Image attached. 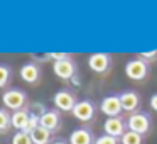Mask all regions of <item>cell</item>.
I'll use <instances>...</instances> for the list:
<instances>
[{
    "mask_svg": "<svg viewBox=\"0 0 157 144\" xmlns=\"http://www.w3.org/2000/svg\"><path fill=\"white\" fill-rule=\"evenodd\" d=\"M155 56H157V51H147V53H142L140 58H144V59H155Z\"/></svg>",
    "mask_w": 157,
    "mask_h": 144,
    "instance_id": "obj_22",
    "label": "cell"
},
{
    "mask_svg": "<svg viewBox=\"0 0 157 144\" xmlns=\"http://www.w3.org/2000/svg\"><path fill=\"white\" fill-rule=\"evenodd\" d=\"M149 61L144 58H132L128 63L125 65V75L128 76L133 82H142V80L147 78L149 75Z\"/></svg>",
    "mask_w": 157,
    "mask_h": 144,
    "instance_id": "obj_1",
    "label": "cell"
},
{
    "mask_svg": "<svg viewBox=\"0 0 157 144\" xmlns=\"http://www.w3.org/2000/svg\"><path fill=\"white\" fill-rule=\"evenodd\" d=\"M150 107L157 112V93H154V95L150 97Z\"/></svg>",
    "mask_w": 157,
    "mask_h": 144,
    "instance_id": "obj_23",
    "label": "cell"
},
{
    "mask_svg": "<svg viewBox=\"0 0 157 144\" xmlns=\"http://www.w3.org/2000/svg\"><path fill=\"white\" fill-rule=\"evenodd\" d=\"M52 102H54V107L58 110H61V112H73V109H75V105L78 102H76V97L73 92H69V90H59V92H56L54 98H52Z\"/></svg>",
    "mask_w": 157,
    "mask_h": 144,
    "instance_id": "obj_5",
    "label": "cell"
},
{
    "mask_svg": "<svg viewBox=\"0 0 157 144\" xmlns=\"http://www.w3.org/2000/svg\"><path fill=\"white\" fill-rule=\"evenodd\" d=\"M31 120V112L27 109H21L12 112V127L17 130H25Z\"/></svg>",
    "mask_w": 157,
    "mask_h": 144,
    "instance_id": "obj_13",
    "label": "cell"
},
{
    "mask_svg": "<svg viewBox=\"0 0 157 144\" xmlns=\"http://www.w3.org/2000/svg\"><path fill=\"white\" fill-rule=\"evenodd\" d=\"M39 119H41V126L51 130V132L59 129V126H61V117H59L58 110H46V112L41 114Z\"/></svg>",
    "mask_w": 157,
    "mask_h": 144,
    "instance_id": "obj_12",
    "label": "cell"
},
{
    "mask_svg": "<svg viewBox=\"0 0 157 144\" xmlns=\"http://www.w3.org/2000/svg\"><path fill=\"white\" fill-rule=\"evenodd\" d=\"M31 137H32V142L34 144H49V141H51V130L39 126L31 132Z\"/></svg>",
    "mask_w": 157,
    "mask_h": 144,
    "instance_id": "obj_15",
    "label": "cell"
},
{
    "mask_svg": "<svg viewBox=\"0 0 157 144\" xmlns=\"http://www.w3.org/2000/svg\"><path fill=\"white\" fill-rule=\"evenodd\" d=\"M96 114V107L91 100H79L73 109V115L81 122H90Z\"/></svg>",
    "mask_w": 157,
    "mask_h": 144,
    "instance_id": "obj_8",
    "label": "cell"
},
{
    "mask_svg": "<svg viewBox=\"0 0 157 144\" xmlns=\"http://www.w3.org/2000/svg\"><path fill=\"white\" fill-rule=\"evenodd\" d=\"M21 78L24 80L25 83H31V85L37 83L39 78H41V66L34 61H29V63H25V65H22Z\"/></svg>",
    "mask_w": 157,
    "mask_h": 144,
    "instance_id": "obj_10",
    "label": "cell"
},
{
    "mask_svg": "<svg viewBox=\"0 0 157 144\" xmlns=\"http://www.w3.org/2000/svg\"><path fill=\"white\" fill-rule=\"evenodd\" d=\"M88 66L95 73H106L112 66V56L108 53H95L88 58Z\"/></svg>",
    "mask_w": 157,
    "mask_h": 144,
    "instance_id": "obj_6",
    "label": "cell"
},
{
    "mask_svg": "<svg viewBox=\"0 0 157 144\" xmlns=\"http://www.w3.org/2000/svg\"><path fill=\"white\" fill-rule=\"evenodd\" d=\"M52 71L61 80H71L78 71V66H76V61L73 58H66V59H61V61H54Z\"/></svg>",
    "mask_w": 157,
    "mask_h": 144,
    "instance_id": "obj_4",
    "label": "cell"
},
{
    "mask_svg": "<svg viewBox=\"0 0 157 144\" xmlns=\"http://www.w3.org/2000/svg\"><path fill=\"white\" fill-rule=\"evenodd\" d=\"M52 144H68V142H66V141H63V139H58V141H54Z\"/></svg>",
    "mask_w": 157,
    "mask_h": 144,
    "instance_id": "obj_24",
    "label": "cell"
},
{
    "mask_svg": "<svg viewBox=\"0 0 157 144\" xmlns=\"http://www.w3.org/2000/svg\"><path fill=\"white\" fill-rule=\"evenodd\" d=\"M128 130H133L137 134H147L150 130V117L145 112H133L127 119Z\"/></svg>",
    "mask_w": 157,
    "mask_h": 144,
    "instance_id": "obj_3",
    "label": "cell"
},
{
    "mask_svg": "<svg viewBox=\"0 0 157 144\" xmlns=\"http://www.w3.org/2000/svg\"><path fill=\"white\" fill-rule=\"evenodd\" d=\"M49 58H52L54 61H61V59H66V58H71L68 53H51Z\"/></svg>",
    "mask_w": 157,
    "mask_h": 144,
    "instance_id": "obj_21",
    "label": "cell"
},
{
    "mask_svg": "<svg viewBox=\"0 0 157 144\" xmlns=\"http://www.w3.org/2000/svg\"><path fill=\"white\" fill-rule=\"evenodd\" d=\"M120 100H122V107H123V112H137L140 105V97L137 92L133 90H125V92L120 93Z\"/></svg>",
    "mask_w": 157,
    "mask_h": 144,
    "instance_id": "obj_11",
    "label": "cell"
},
{
    "mask_svg": "<svg viewBox=\"0 0 157 144\" xmlns=\"http://www.w3.org/2000/svg\"><path fill=\"white\" fill-rule=\"evenodd\" d=\"M9 127H12V115L5 109H0V132L9 130Z\"/></svg>",
    "mask_w": 157,
    "mask_h": 144,
    "instance_id": "obj_19",
    "label": "cell"
},
{
    "mask_svg": "<svg viewBox=\"0 0 157 144\" xmlns=\"http://www.w3.org/2000/svg\"><path fill=\"white\" fill-rule=\"evenodd\" d=\"M2 102H4V105L7 109L15 112V110H21L25 107V103H27V93L21 88H10L2 95Z\"/></svg>",
    "mask_w": 157,
    "mask_h": 144,
    "instance_id": "obj_2",
    "label": "cell"
},
{
    "mask_svg": "<svg viewBox=\"0 0 157 144\" xmlns=\"http://www.w3.org/2000/svg\"><path fill=\"white\" fill-rule=\"evenodd\" d=\"M10 78H12V70L9 65H4L0 63V88H4L10 83Z\"/></svg>",
    "mask_w": 157,
    "mask_h": 144,
    "instance_id": "obj_16",
    "label": "cell"
},
{
    "mask_svg": "<svg viewBox=\"0 0 157 144\" xmlns=\"http://www.w3.org/2000/svg\"><path fill=\"white\" fill-rule=\"evenodd\" d=\"M103 130H105V134L118 139V137H122L127 132V122L120 115L118 117H108L105 120V124H103Z\"/></svg>",
    "mask_w": 157,
    "mask_h": 144,
    "instance_id": "obj_9",
    "label": "cell"
},
{
    "mask_svg": "<svg viewBox=\"0 0 157 144\" xmlns=\"http://www.w3.org/2000/svg\"><path fill=\"white\" fill-rule=\"evenodd\" d=\"M100 109L105 115L108 117H118L120 114L123 112V107H122V100H120V95H106L105 98L101 100L100 103Z\"/></svg>",
    "mask_w": 157,
    "mask_h": 144,
    "instance_id": "obj_7",
    "label": "cell"
},
{
    "mask_svg": "<svg viewBox=\"0 0 157 144\" xmlns=\"http://www.w3.org/2000/svg\"><path fill=\"white\" fill-rule=\"evenodd\" d=\"M12 144H34L32 137L27 130H17L12 137Z\"/></svg>",
    "mask_w": 157,
    "mask_h": 144,
    "instance_id": "obj_18",
    "label": "cell"
},
{
    "mask_svg": "<svg viewBox=\"0 0 157 144\" xmlns=\"http://www.w3.org/2000/svg\"><path fill=\"white\" fill-rule=\"evenodd\" d=\"M120 141H122V144H142V134L127 129V132L120 137Z\"/></svg>",
    "mask_w": 157,
    "mask_h": 144,
    "instance_id": "obj_17",
    "label": "cell"
},
{
    "mask_svg": "<svg viewBox=\"0 0 157 144\" xmlns=\"http://www.w3.org/2000/svg\"><path fill=\"white\" fill-rule=\"evenodd\" d=\"M95 144H118V139L108 136V134H103V136H100L95 139Z\"/></svg>",
    "mask_w": 157,
    "mask_h": 144,
    "instance_id": "obj_20",
    "label": "cell"
},
{
    "mask_svg": "<svg viewBox=\"0 0 157 144\" xmlns=\"http://www.w3.org/2000/svg\"><path fill=\"white\" fill-rule=\"evenodd\" d=\"M69 144H93V136L88 129H76L69 136Z\"/></svg>",
    "mask_w": 157,
    "mask_h": 144,
    "instance_id": "obj_14",
    "label": "cell"
}]
</instances>
